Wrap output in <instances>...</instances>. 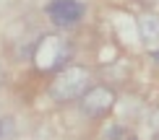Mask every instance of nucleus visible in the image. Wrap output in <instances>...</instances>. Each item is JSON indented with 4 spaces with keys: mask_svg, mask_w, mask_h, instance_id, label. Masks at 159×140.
<instances>
[{
    "mask_svg": "<svg viewBox=\"0 0 159 140\" xmlns=\"http://www.w3.org/2000/svg\"><path fill=\"white\" fill-rule=\"evenodd\" d=\"M154 60H157V62H159V49H157V52H154Z\"/></svg>",
    "mask_w": 159,
    "mask_h": 140,
    "instance_id": "nucleus-6",
    "label": "nucleus"
},
{
    "mask_svg": "<svg viewBox=\"0 0 159 140\" xmlns=\"http://www.w3.org/2000/svg\"><path fill=\"white\" fill-rule=\"evenodd\" d=\"M78 106L86 117L99 119L104 114H110L112 106H115V91L110 86H89L84 91V96L78 99Z\"/></svg>",
    "mask_w": 159,
    "mask_h": 140,
    "instance_id": "nucleus-2",
    "label": "nucleus"
},
{
    "mask_svg": "<svg viewBox=\"0 0 159 140\" xmlns=\"http://www.w3.org/2000/svg\"><path fill=\"white\" fill-rule=\"evenodd\" d=\"M107 140H123V130L120 127H110L107 130Z\"/></svg>",
    "mask_w": 159,
    "mask_h": 140,
    "instance_id": "nucleus-5",
    "label": "nucleus"
},
{
    "mask_svg": "<svg viewBox=\"0 0 159 140\" xmlns=\"http://www.w3.org/2000/svg\"><path fill=\"white\" fill-rule=\"evenodd\" d=\"M138 34L143 42H157L159 39V16L157 13H141L138 16Z\"/></svg>",
    "mask_w": 159,
    "mask_h": 140,
    "instance_id": "nucleus-4",
    "label": "nucleus"
},
{
    "mask_svg": "<svg viewBox=\"0 0 159 140\" xmlns=\"http://www.w3.org/2000/svg\"><path fill=\"white\" fill-rule=\"evenodd\" d=\"M84 11H86L84 3H78V0H50L47 3V18L63 29L76 26L84 18Z\"/></svg>",
    "mask_w": 159,
    "mask_h": 140,
    "instance_id": "nucleus-3",
    "label": "nucleus"
},
{
    "mask_svg": "<svg viewBox=\"0 0 159 140\" xmlns=\"http://www.w3.org/2000/svg\"><path fill=\"white\" fill-rule=\"evenodd\" d=\"M91 86V73L84 65H70L60 73H55V78L47 86V93L55 104H68L84 96V91Z\"/></svg>",
    "mask_w": 159,
    "mask_h": 140,
    "instance_id": "nucleus-1",
    "label": "nucleus"
},
{
    "mask_svg": "<svg viewBox=\"0 0 159 140\" xmlns=\"http://www.w3.org/2000/svg\"><path fill=\"white\" fill-rule=\"evenodd\" d=\"M123 140H138V138H130V135H125V138H123Z\"/></svg>",
    "mask_w": 159,
    "mask_h": 140,
    "instance_id": "nucleus-7",
    "label": "nucleus"
}]
</instances>
